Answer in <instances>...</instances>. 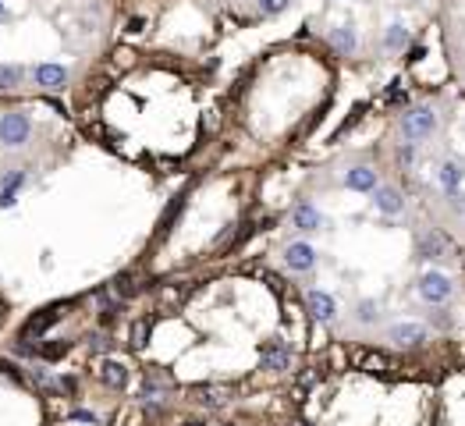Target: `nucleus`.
Segmentation results:
<instances>
[{"instance_id": "6", "label": "nucleus", "mask_w": 465, "mask_h": 426, "mask_svg": "<svg viewBox=\"0 0 465 426\" xmlns=\"http://www.w3.org/2000/svg\"><path fill=\"white\" fill-rule=\"evenodd\" d=\"M352 362H355L359 369H366V373H391V369H394V362H391L384 352H366V348H355V352H352Z\"/></svg>"}, {"instance_id": "16", "label": "nucleus", "mask_w": 465, "mask_h": 426, "mask_svg": "<svg viewBox=\"0 0 465 426\" xmlns=\"http://www.w3.org/2000/svg\"><path fill=\"white\" fill-rule=\"evenodd\" d=\"M345 181H348V188H355V192H373V188H377V174H373L369 167H352Z\"/></svg>"}, {"instance_id": "3", "label": "nucleus", "mask_w": 465, "mask_h": 426, "mask_svg": "<svg viewBox=\"0 0 465 426\" xmlns=\"http://www.w3.org/2000/svg\"><path fill=\"white\" fill-rule=\"evenodd\" d=\"M451 281L444 277V274H437V270H430V274H423L419 277V295L426 299V302H433V306H440V302H447L451 299Z\"/></svg>"}, {"instance_id": "8", "label": "nucleus", "mask_w": 465, "mask_h": 426, "mask_svg": "<svg viewBox=\"0 0 465 426\" xmlns=\"http://www.w3.org/2000/svg\"><path fill=\"white\" fill-rule=\"evenodd\" d=\"M373 202H377V209H380V213H387V217H394V213H401V209H405L401 192H398V188H391V185L373 188Z\"/></svg>"}, {"instance_id": "22", "label": "nucleus", "mask_w": 465, "mask_h": 426, "mask_svg": "<svg viewBox=\"0 0 465 426\" xmlns=\"http://www.w3.org/2000/svg\"><path fill=\"white\" fill-rule=\"evenodd\" d=\"M132 292H135V277H132V274H125V277H117V281H114V295H121V299H125V295H132Z\"/></svg>"}, {"instance_id": "10", "label": "nucleus", "mask_w": 465, "mask_h": 426, "mask_svg": "<svg viewBox=\"0 0 465 426\" xmlns=\"http://www.w3.org/2000/svg\"><path fill=\"white\" fill-rule=\"evenodd\" d=\"M447 253H451V242H447L440 231H426V235L419 238V256L437 260V256H447Z\"/></svg>"}, {"instance_id": "4", "label": "nucleus", "mask_w": 465, "mask_h": 426, "mask_svg": "<svg viewBox=\"0 0 465 426\" xmlns=\"http://www.w3.org/2000/svg\"><path fill=\"white\" fill-rule=\"evenodd\" d=\"M260 366H263V369H270V373L288 369V366H292V352H288V345H285V341H277V338H270V341L260 348Z\"/></svg>"}, {"instance_id": "23", "label": "nucleus", "mask_w": 465, "mask_h": 426, "mask_svg": "<svg viewBox=\"0 0 465 426\" xmlns=\"http://www.w3.org/2000/svg\"><path fill=\"white\" fill-rule=\"evenodd\" d=\"M288 8V0H260V11L263 15H281Z\"/></svg>"}, {"instance_id": "24", "label": "nucleus", "mask_w": 465, "mask_h": 426, "mask_svg": "<svg viewBox=\"0 0 465 426\" xmlns=\"http://www.w3.org/2000/svg\"><path fill=\"white\" fill-rule=\"evenodd\" d=\"M18 202V188H0V209H8Z\"/></svg>"}, {"instance_id": "28", "label": "nucleus", "mask_w": 465, "mask_h": 426, "mask_svg": "<svg viewBox=\"0 0 465 426\" xmlns=\"http://www.w3.org/2000/svg\"><path fill=\"white\" fill-rule=\"evenodd\" d=\"M0 18H4V0H0Z\"/></svg>"}, {"instance_id": "14", "label": "nucleus", "mask_w": 465, "mask_h": 426, "mask_svg": "<svg viewBox=\"0 0 465 426\" xmlns=\"http://www.w3.org/2000/svg\"><path fill=\"white\" fill-rule=\"evenodd\" d=\"M192 394H195V401H199V405L217 408V405H224V401L231 398V387H224V384H209V387H195Z\"/></svg>"}, {"instance_id": "26", "label": "nucleus", "mask_w": 465, "mask_h": 426, "mask_svg": "<svg viewBox=\"0 0 465 426\" xmlns=\"http://www.w3.org/2000/svg\"><path fill=\"white\" fill-rule=\"evenodd\" d=\"M398 160H401V163H408V160H412V146H401V153H398Z\"/></svg>"}, {"instance_id": "2", "label": "nucleus", "mask_w": 465, "mask_h": 426, "mask_svg": "<svg viewBox=\"0 0 465 426\" xmlns=\"http://www.w3.org/2000/svg\"><path fill=\"white\" fill-rule=\"evenodd\" d=\"M433 128H437V117H433V110H430V107H415V110H408V114L401 117V135H405L408 142L430 139V135H433Z\"/></svg>"}, {"instance_id": "30", "label": "nucleus", "mask_w": 465, "mask_h": 426, "mask_svg": "<svg viewBox=\"0 0 465 426\" xmlns=\"http://www.w3.org/2000/svg\"><path fill=\"white\" fill-rule=\"evenodd\" d=\"M292 426H306V422H292Z\"/></svg>"}, {"instance_id": "31", "label": "nucleus", "mask_w": 465, "mask_h": 426, "mask_svg": "<svg viewBox=\"0 0 465 426\" xmlns=\"http://www.w3.org/2000/svg\"><path fill=\"white\" fill-rule=\"evenodd\" d=\"M227 426H231V422H227Z\"/></svg>"}, {"instance_id": "18", "label": "nucleus", "mask_w": 465, "mask_h": 426, "mask_svg": "<svg viewBox=\"0 0 465 426\" xmlns=\"http://www.w3.org/2000/svg\"><path fill=\"white\" fill-rule=\"evenodd\" d=\"M57 316H61V309H43L40 316H33V320H29V327H25V338H33V334L40 338V334H43V330H47V327H50Z\"/></svg>"}, {"instance_id": "29", "label": "nucleus", "mask_w": 465, "mask_h": 426, "mask_svg": "<svg viewBox=\"0 0 465 426\" xmlns=\"http://www.w3.org/2000/svg\"><path fill=\"white\" fill-rule=\"evenodd\" d=\"M185 426H202V422H185Z\"/></svg>"}, {"instance_id": "12", "label": "nucleus", "mask_w": 465, "mask_h": 426, "mask_svg": "<svg viewBox=\"0 0 465 426\" xmlns=\"http://www.w3.org/2000/svg\"><path fill=\"white\" fill-rule=\"evenodd\" d=\"M292 224L302 228V231H316V228L323 224V217H320V209H313L309 202H299V206L292 209Z\"/></svg>"}, {"instance_id": "17", "label": "nucleus", "mask_w": 465, "mask_h": 426, "mask_svg": "<svg viewBox=\"0 0 465 426\" xmlns=\"http://www.w3.org/2000/svg\"><path fill=\"white\" fill-rule=\"evenodd\" d=\"M100 380H103L107 387H125V384H128V369H125L121 362H103Z\"/></svg>"}, {"instance_id": "7", "label": "nucleus", "mask_w": 465, "mask_h": 426, "mask_svg": "<svg viewBox=\"0 0 465 426\" xmlns=\"http://www.w3.org/2000/svg\"><path fill=\"white\" fill-rule=\"evenodd\" d=\"M391 341L401 345V348H415L426 341V327L423 323H394L391 327Z\"/></svg>"}, {"instance_id": "5", "label": "nucleus", "mask_w": 465, "mask_h": 426, "mask_svg": "<svg viewBox=\"0 0 465 426\" xmlns=\"http://www.w3.org/2000/svg\"><path fill=\"white\" fill-rule=\"evenodd\" d=\"M33 79H36L40 89L57 93V89L68 86V68H61V64H40V68H33Z\"/></svg>"}, {"instance_id": "9", "label": "nucleus", "mask_w": 465, "mask_h": 426, "mask_svg": "<svg viewBox=\"0 0 465 426\" xmlns=\"http://www.w3.org/2000/svg\"><path fill=\"white\" fill-rule=\"evenodd\" d=\"M285 260H288L292 270H309V267L316 263V249H313L309 242H292L288 253H285Z\"/></svg>"}, {"instance_id": "11", "label": "nucleus", "mask_w": 465, "mask_h": 426, "mask_svg": "<svg viewBox=\"0 0 465 426\" xmlns=\"http://www.w3.org/2000/svg\"><path fill=\"white\" fill-rule=\"evenodd\" d=\"M306 306H309L313 320H320V323L334 320V299H331L327 292H309V295H306Z\"/></svg>"}, {"instance_id": "21", "label": "nucleus", "mask_w": 465, "mask_h": 426, "mask_svg": "<svg viewBox=\"0 0 465 426\" xmlns=\"http://www.w3.org/2000/svg\"><path fill=\"white\" fill-rule=\"evenodd\" d=\"M146 330H149V320H135V327H132V348L146 345Z\"/></svg>"}, {"instance_id": "1", "label": "nucleus", "mask_w": 465, "mask_h": 426, "mask_svg": "<svg viewBox=\"0 0 465 426\" xmlns=\"http://www.w3.org/2000/svg\"><path fill=\"white\" fill-rule=\"evenodd\" d=\"M29 117L22 110H8V114H0V146H8V149H18L29 142Z\"/></svg>"}, {"instance_id": "13", "label": "nucleus", "mask_w": 465, "mask_h": 426, "mask_svg": "<svg viewBox=\"0 0 465 426\" xmlns=\"http://www.w3.org/2000/svg\"><path fill=\"white\" fill-rule=\"evenodd\" d=\"M437 178H440V188H444V192L451 195V192H458V188H461V178H465V171H461V163L447 160V163H440Z\"/></svg>"}, {"instance_id": "15", "label": "nucleus", "mask_w": 465, "mask_h": 426, "mask_svg": "<svg viewBox=\"0 0 465 426\" xmlns=\"http://www.w3.org/2000/svg\"><path fill=\"white\" fill-rule=\"evenodd\" d=\"M331 47H334L338 54H345V57H348V54L359 47V36H355V29H352V25H338V29L331 33Z\"/></svg>"}, {"instance_id": "27", "label": "nucleus", "mask_w": 465, "mask_h": 426, "mask_svg": "<svg viewBox=\"0 0 465 426\" xmlns=\"http://www.w3.org/2000/svg\"><path fill=\"white\" fill-rule=\"evenodd\" d=\"M110 348V338H96V352H107Z\"/></svg>"}, {"instance_id": "19", "label": "nucleus", "mask_w": 465, "mask_h": 426, "mask_svg": "<svg viewBox=\"0 0 465 426\" xmlns=\"http://www.w3.org/2000/svg\"><path fill=\"white\" fill-rule=\"evenodd\" d=\"M22 79H25V71H22V68H15V64H0V93L18 89V86H22Z\"/></svg>"}, {"instance_id": "25", "label": "nucleus", "mask_w": 465, "mask_h": 426, "mask_svg": "<svg viewBox=\"0 0 465 426\" xmlns=\"http://www.w3.org/2000/svg\"><path fill=\"white\" fill-rule=\"evenodd\" d=\"M373 316H377V306H373V302H362V306H359V320H362V323H369Z\"/></svg>"}, {"instance_id": "20", "label": "nucleus", "mask_w": 465, "mask_h": 426, "mask_svg": "<svg viewBox=\"0 0 465 426\" xmlns=\"http://www.w3.org/2000/svg\"><path fill=\"white\" fill-rule=\"evenodd\" d=\"M405 43H408V33H405V25H401V22H394V25H387V36H384V47H387V50H405Z\"/></svg>"}]
</instances>
